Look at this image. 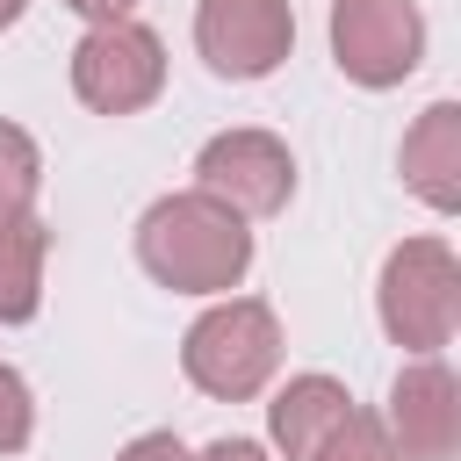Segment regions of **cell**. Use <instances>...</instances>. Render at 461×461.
I'll return each instance as SVG.
<instances>
[{"label":"cell","instance_id":"2e32d148","mask_svg":"<svg viewBox=\"0 0 461 461\" xmlns=\"http://www.w3.org/2000/svg\"><path fill=\"white\" fill-rule=\"evenodd\" d=\"M65 7H79L86 22H130V7H137V0H65Z\"/></svg>","mask_w":461,"mask_h":461},{"label":"cell","instance_id":"6da1fadb","mask_svg":"<svg viewBox=\"0 0 461 461\" xmlns=\"http://www.w3.org/2000/svg\"><path fill=\"white\" fill-rule=\"evenodd\" d=\"M137 259L158 288H180V295H223L245 281L252 267V230L230 202L187 187V194H166L144 209L137 223Z\"/></svg>","mask_w":461,"mask_h":461},{"label":"cell","instance_id":"7a4b0ae2","mask_svg":"<svg viewBox=\"0 0 461 461\" xmlns=\"http://www.w3.org/2000/svg\"><path fill=\"white\" fill-rule=\"evenodd\" d=\"M180 367L202 396H223V403H245L267 389V375L281 367V317L259 303V295H230L216 303L209 317L187 324V346H180Z\"/></svg>","mask_w":461,"mask_h":461},{"label":"cell","instance_id":"5bb4252c","mask_svg":"<svg viewBox=\"0 0 461 461\" xmlns=\"http://www.w3.org/2000/svg\"><path fill=\"white\" fill-rule=\"evenodd\" d=\"M36 432V403H29V382L0 360V454H22Z\"/></svg>","mask_w":461,"mask_h":461},{"label":"cell","instance_id":"8fae6325","mask_svg":"<svg viewBox=\"0 0 461 461\" xmlns=\"http://www.w3.org/2000/svg\"><path fill=\"white\" fill-rule=\"evenodd\" d=\"M43 252L50 230L36 209H0V324H29L43 303Z\"/></svg>","mask_w":461,"mask_h":461},{"label":"cell","instance_id":"3957f363","mask_svg":"<svg viewBox=\"0 0 461 461\" xmlns=\"http://www.w3.org/2000/svg\"><path fill=\"white\" fill-rule=\"evenodd\" d=\"M382 331L411 353H439L454 339V317H461V267L439 238H403L389 259H382Z\"/></svg>","mask_w":461,"mask_h":461},{"label":"cell","instance_id":"8992f818","mask_svg":"<svg viewBox=\"0 0 461 461\" xmlns=\"http://www.w3.org/2000/svg\"><path fill=\"white\" fill-rule=\"evenodd\" d=\"M194 187L230 202L238 216H274L295 194V158H288V144L274 130H223V137L202 144Z\"/></svg>","mask_w":461,"mask_h":461},{"label":"cell","instance_id":"ac0fdd59","mask_svg":"<svg viewBox=\"0 0 461 461\" xmlns=\"http://www.w3.org/2000/svg\"><path fill=\"white\" fill-rule=\"evenodd\" d=\"M22 7H29V0H0V29H7V22L22 14Z\"/></svg>","mask_w":461,"mask_h":461},{"label":"cell","instance_id":"52a82bcc","mask_svg":"<svg viewBox=\"0 0 461 461\" xmlns=\"http://www.w3.org/2000/svg\"><path fill=\"white\" fill-rule=\"evenodd\" d=\"M194 43H202L209 72H223V79H267L295 43V14H288V0H202Z\"/></svg>","mask_w":461,"mask_h":461},{"label":"cell","instance_id":"4fadbf2b","mask_svg":"<svg viewBox=\"0 0 461 461\" xmlns=\"http://www.w3.org/2000/svg\"><path fill=\"white\" fill-rule=\"evenodd\" d=\"M317 461H403V454H396V439H389V425H382V418L353 411V418L324 439V454H317Z\"/></svg>","mask_w":461,"mask_h":461},{"label":"cell","instance_id":"5b68a950","mask_svg":"<svg viewBox=\"0 0 461 461\" xmlns=\"http://www.w3.org/2000/svg\"><path fill=\"white\" fill-rule=\"evenodd\" d=\"M331 58L353 86H396L425 58L418 0H331Z\"/></svg>","mask_w":461,"mask_h":461},{"label":"cell","instance_id":"277c9868","mask_svg":"<svg viewBox=\"0 0 461 461\" xmlns=\"http://www.w3.org/2000/svg\"><path fill=\"white\" fill-rule=\"evenodd\" d=\"M166 86V50L144 22H94L72 50V94L94 115H137Z\"/></svg>","mask_w":461,"mask_h":461},{"label":"cell","instance_id":"ba28073f","mask_svg":"<svg viewBox=\"0 0 461 461\" xmlns=\"http://www.w3.org/2000/svg\"><path fill=\"white\" fill-rule=\"evenodd\" d=\"M389 439L403 461H454L461 454V382L439 353H418L389 389Z\"/></svg>","mask_w":461,"mask_h":461},{"label":"cell","instance_id":"9c48e42d","mask_svg":"<svg viewBox=\"0 0 461 461\" xmlns=\"http://www.w3.org/2000/svg\"><path fill=\"white\" fill-rule=\"evenodd\" d=\"M403 180L418 202H432L439 216L461 209V108L454 101H432L418 115V130L403 137Z\"/></svg>","mask_w":461,"mask_h":461},{"label":"cell","instance_id":"30bf717a","mask_svg":"<svg viewBox=\"0 0 461 461\" xmlns=\"http://www.w3.org/2000/svg\"><path fill=\"white\" fill-rule=\"evenodd\" d=\"M267 418H274V447H281L288 461H317L324 439L353 418V396H346L331 375H295V382L267 403Z\"/></svg>","mask_w":461,"mask_h":461},{"label":"cell","instance_id":"e0dca14e","mask_svg":"<svg viewBox=\"0 0 461 461\" xmlns=\"http://www.w3.org/2000/svg\"><path fill=\"white\" fill-rule=\"evenodd\" d=\"M202 461H267V447H252V439H216Z\"/></svg>","mask_w":461,"mask_h":461},{"label":"cell","instance_id":"9a60e30c","mask_svg":"<svg viewBox=\"0 0 461 461\" xmlns=\"http://www.w3.org/2000/svg\"><path fill=\"white\" fill-rule=\"evenodd\" d=\"M115 461H194V454H187V447H180L173 432H144V439H130V447H122Z\"/></svg>","mask_w":461,"mask_h":461},{"label":"cell","instance_id":"7c38bea8","mask_svg":"<svg viewBox=\"0 0 461 461\" xmlns=\"http://www.w3.org/2000/svg\"><path fill=\"white\" fill-rule=\"evenodd\" d=\"M36 173H43V158H36L29 130L0 122V209H29V194H36Z\"/></svg>","mask_w":461,"mask_h":461}]
</instances>
